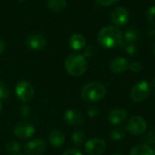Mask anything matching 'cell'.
<instances>
[{"instance_id":"cell-10","label":"cell","mask_w":155,"mask_h":155,"mask_svg":"<svg viewBox=\"0 0 155 155\" xmlns=\"http://www.w3.org/2000/svg\"><path fill=\"white\" fill-rule=\"evenodd\" d=\"M46 149V143L41 139H35L25 145L26 155H43Z\"/></svg>"},{"instance_id":"cell-29","label":"cell","mask_w":155,"mask_h":155,"mask_svg":"<svg viewBox=\"0 0 155 155\" xmlns=\"http://www.w3.org/2000/svg\"><path fill=\"white\" fill-rule=\"evenodd\" d=\"M128 69L133 73H139L142 70V64L138 62H133L129 64Z\"/></svg>"},{"instance_id":"cell-11","label":"cell","mask_w":155,"mask_h":155,"mask_svg":"<svg viewBox=\"0 0 155 155\" xmlns=\"http://www.w3.org/2000/svg\"><path fill=\"white\" fill-rule=\"evenodd\" d=\"M111 18L116 26L125 25L129 21V12L124 6H117L113 10Z\"/></svg>"},{"instance_id":"cell-39","label":"cell","mask_w":155,"mask_h":155,"mask_svg":"<svg viewBox=\"0 0 155 155\" xmlns=\"http://www.w3.org/2000/svg\"><path fill=\"white\" fill-rule=\"evenodd\" d=\"M18 1H21V2H24V1H25V0H18Z\"/></svg>"},{"instance_id":"cell-18","label":"cell","mask_w":155,"mask_h":155,"mask_svg":"<svg viewBox=\"0 0 155 155\" xmlns=\"http://www.w3.org/2000/svg\"><path fill=\"white\" fill-rule=\"evenodd\" d=\"M66 0H47L46 6L53 12H63L66 8Z\"/></svg>"},{"instance_id":"cell-9","label":"cell","mask_w":155,"mask_h":155,"mask_svg":"<svg viewBox=\"0 0 155 155\" xmlns=\"http://www.w3.org/2000/svg\"><path fill=\"white\" fill-rule=\"evenodd\" d=\"M25 45L32 51H41L46 45V39L40 34H32L26 37Z\"/></svg>"},{"instance_id":"cell-12","label":"cell","mask_w":155,"mask_h":155,"mask_svg":"<svg viewBox=\"0 0 155 155\" xmlns=\"http://www.w3.org/2000/svg\"><path fill=\"white\" fill-rule=\"evenodd\" d=\"M64 121L70 126H80L84 124V115L75 109H69L64 114Z\"/></svg>"},{"instance_id":"cell-26","label":"cell","mask_w":155,"mask_h":155,"mask_svg":"<svg viewBox=\"0 0 155 155\" xmlns=\"http://www.w3.org/2000/svg\"><path fill=\"white\" fill-rule=\"evenodd\" d=\"M144 143L147 145H152L155 144V132L153 131H150L148 134H146V135L144 136Z\"/></svg>"},{"instance_id":"cell-5","label":"cell","mask_w":155,"mask_h":155,"mask_svg":"<svg viewBox=\"0 0 155 155\" xmlns=\"http://www.w3.org/2000/svg\"><path fill=\"white\" fill-rule=\"evenodd\" d=\"M15 94L18 100L23 103H27L34 98L35 89L33 85L27 81H20L15 86Z\"/></svg>"},{"instance_id":"cell-7","label":"cell","mask_w":155,"mask_h":155,"mask_svg":"<svg viewBox=\"0 0 155 155\" xmlns=\"http://www.w3.org/2000/svg\"><path fill=\"white\" fill-rule=\"evenodd\" d=\"M35 133L34 125L27 122H21L17 124L14 128V134L20 140H26L31 138Z\"/></svg>"},{"instance_id":"cell-21","label":"cell","mask_w":155,"mask_h":155,"mask_svg":"<svg viewBox=\"0 0 155 155\" xmlns=\"http://www.w3.org/2000/svg\"><path fill=\"white\" fill-rule=\"evenodd\" d=\"M72 142L76 145V146H81L84 140H85V134L84 133V131L82 130H77L75 131L73 134H72Z\"/></svg>"},{"instance_id":"cell-17","label":"cell","mask_w":155,"mask_h":155,"mask_svg":"<svg viewBox=\"0 0 155 155\" xmlns=\"http://www.w3.org/2000/svg\"><path fill=\"white\" fill-rule=\"evenodd\" d=\"M140 38V33L138 30L134 28H130L125 31L124 34V40L123 43L124 44H130V45H134Z\"/></svg>"},{"instance_id":"cell-16","label":"cell","mask_w":155,"mask_h":155,"mask_svg":"<svg viewBox=\"0 0 155 155\" xmlns=\"http://www.w3.org/2000/svg\"><path fill=\"white\" fill-rule=\"evenodd\" d=\"M85 44H86L85 37L81 34H74L69 40V45L71 48L75 51L83 49L85 46Z\"/></svg>"},{"instance_id":"cell-20","label":"cell","mask_w":155,"mask_h":155,"mask_svg":"<svg viewBox=\"0 0 155 155\" xmlns=\"http://www.w3.org/2000/svg\"><path fill=\"white\" fill-rule=\"evenodd\" d=\"M126 132L123 127H116L114 130H112L111 134H110V138L114 141V142H118L123 140L125 137Z\"/></svg>"},{"instance_id":"cell-37","label":"cell","mask_w":155,"mask_h":155,"mask_svg":"<svg viewBox=\"0 0 155 155\" xmlns=\"http://www.w3.org/2000/svg\"><path fill=\"white\" fill-rule=\"evenodd\" d=\"M153 53L155 54V44L153 45Z\"/></svg>"},{"instance_id":"cell-36","label":"cell","mask_w":155,"mask_h":155,"mask_svg":"<svg viewBox=\"0 0 155 155\" xmlns=\"http://www.w3.org/2000/svg\"><path fill=\"white\" fill-rule=\"evenodd\" d=\"M2 111H3V106H2V104H1V102H0V115H1V114H2Z\"/></svg>"},{"instance_id":"cell-23","label":"cell","mask_w":155,"mask_h":155,"mask_svg":"<svg viewBox=\"0 0 155 155\" xmlns=\"http://www.w3.org/2000/svg\"><path fill=\"white\" fill-rule=\"evenodd\" d=\"M10 96V91L5 81L0 80V101L6 100Z\"/></svg>"},{"instance_id":"cell-31","label":"cell","mask_w":155,"mask_h":155,"mask_svg":"<svg viewBox=\"0 0 155 155\" xmlns=\"http://www.w3.org/2000/svg\"><path fill=\"white\" fill-rule=\"evenodd\" d=\"M62 155H83V153L77 149H69L65 151Z\"/></svg>"},{"instance_id":"cell-14","label":"cell","mask_w":155,"mask_h":155,"mask_svg":"<svg viewBox=\"0 0 155 155\" xmlns=\"http://www.w3.org/2000/svg\"><path fill=\"white\" fill-rule=\"evenodd\" d=\"M127 116H128L127 112L124 109L116 108L110 112V114L108 115V121L112 124L118 125V124H122L123 122H124L126 120Z\"/></svg>"},{"instance_id":"cell-4","label":"cell","mask_w":155,"mask_h":155,"mask_svg":"<svg viewBox=\"0 0 155 155\" xmlns=\"http://www.w3.org/2000/svg\"><path fill=\"white\" fill-rule=\"evenodd\" d=\"M152 90L151 84L146 81H140L134 85L131 91V98L135 103H141L147 99Z\"/></svg>"},{"instance_id":"cell-25","label":"cell","mask_w":155,"mask_h":155,"mask_svg":"<svg viewBox=\"0 0 155 155\" xmlns=\"http://www.w3.org/2000/svg\"><path fill=\"white\" fill-rule=\"evenodd\" d=\"M121 45L124 47L125 53L129 55H134L136 54V46L134 45H130V44H124L122 43Z\"/></svg>"},{"instance_id":"cell-8","label":"cell","mask_w":155,"mask_h":155,"mask_svg":"<svg viewBox=\"0 0 155 155\" xmlns=\"http://www.w3.org/2000/svg\"><path fill=\"white\" fill-rule=\"evenodd\" d=\"M106 149V143L103 139L93 138L86 142L84 145L85 153L88 155H101Z\"/></svg>"},{"instance_id":"cell-1","label":"cell","mask_w":155,"mask_h":155,"mask_svg":"<svg viewBox=\"0 0 155 155\" xmlns=\"http://www.w3.org/2000/svg\"><path fill=\"white\" fill-rule=\"evenodd\" d=\"M97 39L103 47L112 49L121 45L124 40V34L118 26L107 25L100 30Z\"/></svg>"},{"instance_id":"cell-3","label":"cell","mask_w":155,"mask_h":155,"mask_svg":"<svg viewBox=\"0 0 155 155\" xmlns=\"http://www.w3.org/2000/svg\"><path fill=\"white\" fill-rule=\"evenodd\" d=\"M82 98L85 102L95 103L101 101L106 94V88L98 82H90L82 89Z\"/></svg>"},{"instance_id":"cell-41","label":"cell","mask_w":155,"mask_h":155,"mask_svg":"<svg viewBox=\"0 0 155 155\" xmlns=\"http://www.w3.org/2000/svg\"><path fill=\"white\" fill-rule=\"evenodd\" d=\"M153 151H154V153H155V147H154V149H153Z\"/></svg>"},{"instance_id":"cell-35","label":"cell","mask_w":155,"mask_h":155,"mask_svg":"<svg viewBox=\"0 0 155 155\" xmlns=\"http://www.w3.org/2000/svg\"><path fill=\"white\" fill-rule=\"evenodd\" d=\"M151 86H153V87H155V77L152 80V82H151Z\"/></svg>"},{"instance_id":"cell-6","label":"cell","mask_w":155,"mask_h":155,"mask_svg":"<svg viewBox=\"0 0 155 155\" xmlns=\"http://www.w3.org/2000/svg\"><path fill=\"white\" fill-rule=\"evenodd\" d=\"M126 129L133 135L143 134L147 130V122L143 117L134 116L128 120Z\"/></svg>"},{"instance_id":"cell-13","label":"cell","mask_w":155,"mask_h":155,"mask_svg":"<svg viewBox=\"0 0 155 155\" xmlns=\"http://www.w3.org/2000/svg\"><path fill=\"white\" fill-rule=\"evenodd\" d=\"M129 64L124 57H115L110 63V70L114 74H122L129 68Z\"/></svg>"},{"instance_id":"cell-22","label":"cell","mask_w":155,"mask_h":155,"mask_svg":"<svg viewBox=\"0 0 155 155\" xmlns=\"http://www.w3.org/2000/svg\"><path fill=\"white\" fill-rule=\"evenodd\" d=\"M5 151L11 154L19 153L21 151V146L16 141H9L5 143Z\"/></svg>"},{"instance_id":"cell-34","label":"cell","mask_w":155,"mask_h":155,"mask_svg":"<svg viewBox=\"0 0 155 155\" xmlns=\"http://www.w3.org/2000/svg\"><path fill=\"white\" fill-rule=\"evenodd\" d=\"M148 37H150L151 39H155V29H151L147 32Z\"/></svg>"},{"instance_id":"cell-19","label":"cell","mask_w":155,"mask_h":155,"mask_svg":"<svg viewBox=\"0 0 155 155\" xmlns=\"http://www.w3.org/2000/svg\"><path fill=\"white\" fill-rule=\"evenodd\" d=\"M130 155H155V153L147 144H138L131 150Z\"/></svg>"},{"instance_id":"cell-30","label":"cell","mask_w":155,"mask_h":155,"mask_svg":"<svg viewBox=\"0 0 155 155\" xmlns=\"http://www.w3.org/2000/svg\"><path fill=\"white\" fill-rule=\"evenodd\" d=\"M97 3L103 6H110L118 2V0H96Z\"/></svg>"},{"instance_id":"cell-40","label":"cell","mask_w":155,"mask_h":155,"mask_svg":"<svg viewBox=\"0 0 155 155\" xmlns=\"http://www.w3.org/2000/svg\"><path fill=\"white\" fill-rule=\"evenodd\" d=\"M114 155H123V154H119V153H118V154H114Z\"/></svg>"},{"instance_id":"cell-38","label":"cell","mask_w":155,"mask_h":155,"mask_svg":"<svg viewBox=\"0 0 155 155\" xmlns=\"http://www.w3.org/2000/svg\"><path fill=\"white\" fill-rule=\"evenodd\" d=\"M11 155H24V154H21V153H15V154H11Z\"/></svg>"},{"instance_id":"cell-27","label":"cell","mask_w":155,"mask_h":155,"mask_svg":"<svg viewBox=\"0 0 155 155\" xmlns=\"http://www.w3.org/2000/svg\"><path fill=\"white\" fill-rule=\"evenodd\" d=\"M95 53H96V47L94 45H90L84 49V52L83 55L84 57H92Z\"/></svg>"},{"instance_id":"cell-2","label":"cell","mask_w":155,"mask_h":155,"mask_svg":"<svg viewBox=\"0 0 155 155\" xmlns=\"http://www.w3.org/2000/svg\"><path fill=\"white\" fill-rule=\"evenodd\" d=\"M64 67L70 75L75 77L81 76L87 69V61L83 54L74 53L66 58Z\"/></svg>"},{"instance_id":"cell-15","label":"cell","mask_w":155,"mask_h":155,"mask_svg":"<svg viewBox=\"0 0 155 155\" xmlns=\"http://www.w3.org/2000/svg\"><path fill=\"white\" fill-rule=\"evenodd\" d=\"M48 140L52 146H54L55 148L61 147L64 145V143L65 142V135L63 131L56 129L50 133V134L48 136Z\"/></svg>"},{"instance_id":"cell-24","label":"cell","mask_w":155,"mask_h":155,"mask_svg":"<svg viewBox=\"0 0 155 155\" xmlns=\"http://www.w3.org/2000/svg\"><path fill=\"white\" fill-rule=\"evenodd\" d=\"M146 18L152 25H155V5H152L148 8L146 12Z\"/></svg>"},{"instance_id":"cell-42","label":"cell","mask_w":155,"mask_h":155,"mask_svg":"<svg viewBox=\"0 0 155 155\" xmlns=\"http://www.w3.org/2000/svg\"><path fill=\"white\" fill-rule=\"evenodd\" d=\"M153 2H154V3H155V0H153Z\"/></svg>"},{"instance_id":"cell-33","label":"cell","mask_w":155,"mask_h":155,"mask_svg":"<svg viewBox=\"0 0 155 155\" xmlns=\"http://www.w3.org/2000/svg\"><path fill=\"white\" fill-rule=\"evenodd\" d=\"M5 49V41L3 39L0 38V54H3Z\"/></svg>"},{"instance_id":"cell-32","label":"cell","mask_w":155,"mask_h":155,"mask_svg":"<svg viewBox=\"0 0 155 155\" xmlns=\"http://www.w3.org/2000/svg\"><path fill=\"white\" fill-rule=\"evenodd\" d=\"M30 114V108L26 105H23L21 107V115L24 117V118H26Z\"/></svg>"},{"instance_id":"cell-28","label":"cell","mask_w":155,"mask_h":155,"mask_svg":"<svg viewBox=\"0 0 155 155\" xmlns=\"http://www.w3.org/2000/svg\"><path fill=\"white\" fill-rule=\"evenodd\" d=\"M87 114L88 116L91 118H95L99 115V109L94 105H91L87 108Z\"/></svg>"}]
</instances>
